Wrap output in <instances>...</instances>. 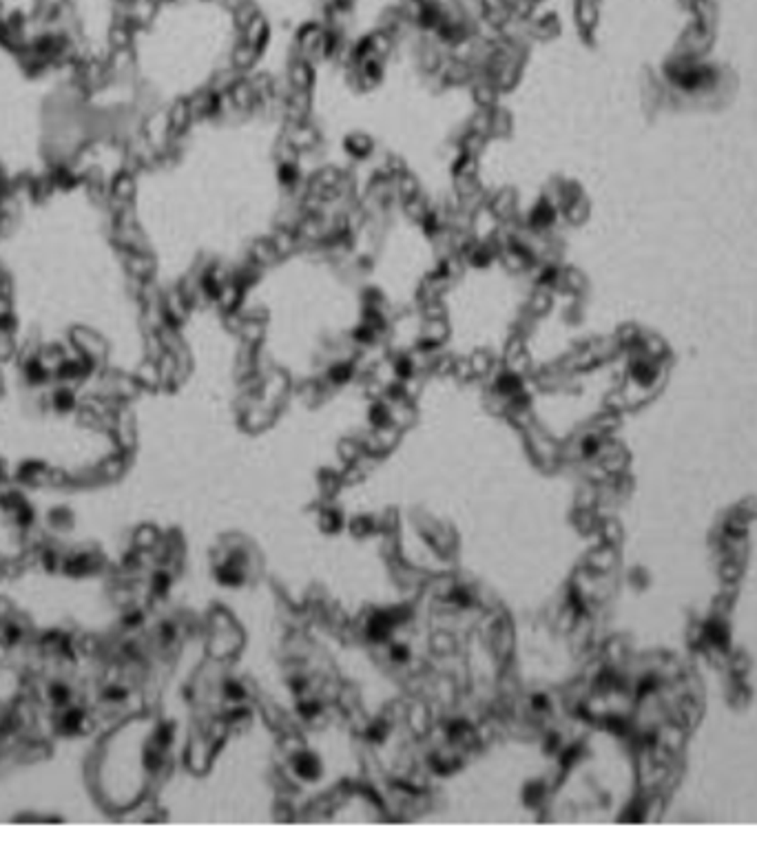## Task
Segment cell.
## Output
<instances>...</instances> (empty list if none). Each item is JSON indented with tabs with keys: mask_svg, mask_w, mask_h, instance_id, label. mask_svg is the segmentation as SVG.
<instances>
[{
	"mask_svg": "<svg viewBox=\"0 0 757 856\" xmlns=\"http://www.w3.org/2000/svg\"><path fill=\"white\" fill-rule=\"evenodd\" d=\"M120 219L87 179L27 184L0 212V282L13 339L62 348L87 339L118 372L151 354L144 290Z\"/></svg>",
	"mask_w": 757,
	"mask_h": 856,
	"instance_id": "obj_2",
	"label": "cell"
},
{
	"mask_svg": "<svg viewBox=\"0 0 757 856\" xmlns=\"http://www.w3.org/2000/svg\"><path fill=\"white\" fill-rule=\"evenodd\" d=\"M335 259L321 251H294L270 263L246 288L239 312L257 319L264 345L284 341L290 332L294 343L348 341L366 319L364 292Z\"/></svg>",
	"mask_w": 757,
	"mask_h": 856,
	"instance_id": "obj_3",
	"label": "cell"
},
{
	"mask_svg": "<svg viewBox=\"0 0 757 856\" xmlns=\"http://www.w3.org/2000/svg\"><path fill=\"white\" fill-rule=\"evenodd\" d=\"M284 135L275 104L224 107L129 177L122 226L160 294L244 266L277 233L288 206Z\"/></svg>",
	"mask_w": 757,
	"mask_h": 856,
	"instance_id": "obj_1",
	"label": "cell"
},
{
	"mask_svg": "<svg viewBox=\"0 0 757 856\" xmlns=\"http://www.w3.org/2000/svg\"><path fill=\"white\" fill-rule=\"evenodd\" d=\"M67 107L69 82L34 71L0 38V179L47 182L60 157Z\"/></svg>",
	"mask_w": 757,
	"mask_h": 856,
	"instance_id": "obj_4",
	"label": "cell"
}]
</instances>
